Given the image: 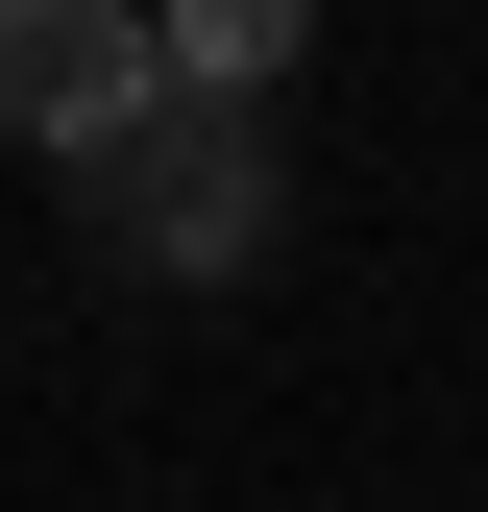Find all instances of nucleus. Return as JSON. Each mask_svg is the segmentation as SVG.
<instances>
[{
  "label": "nucleus",
  "mask_w": 488,
  "mask_h": 512,
  "mask_svg": "<svg viewBox=\"0 0 488 512\" xmlns=\"http://www.w3.org/2000/svg\"><path fill=\"white\" fill-rule=\"evenodd\" d=\"M147 25H171V74H196V98L269 122V98H293V49H318V0H147Z\"/></svg>",
  "instance_id": "obj_3"
},
{
  "label": "nucleus",
  "mask_w": 488,
  "mask_h": 512,
  "mask_svg": "<svg viewBox=\"0 0 488 512\" xmlns=\"http://www.w3.org/2000/svg\"><path fill=\"white\" fill-rule=\"evenodd\" d=\"M269 244H293V147H269L244 98H171L147 147L98 171V269H122V293H244Z\"/></svg>",
  "instance_id": "obj_1"
},
{
  "label": "nucleus",
  "mask_w": 488,
  "mask_h": 512,
  "mask_svg": "<svg viewBox=\"0 0 488 512\" xmlns=\"http://www.w3.org/2000/svg\"><path fill=\"white\" fill-rule=\"evenodd\" d=\"M171 98H196V74H171V25H147V0H0V147H49L74 196L147 147Z\"/></svg>",
  "instance_id": "obj_2"
}]
</instances>
